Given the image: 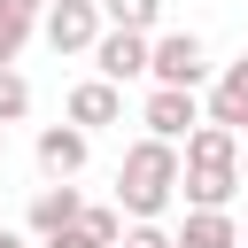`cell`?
Here are the masks:
<instances>
[{
	"mask_svg": "<svg viewBox=\"0 0 248 248\" xmlns=\"http://www.w3.org/2000/svg\"><path fill=\"white\" fill-rule=\"evenodd\" d=\"M93 70H101L108 85L147 78V39H140V31H101V39H93Z\"/></svg>",
	"mask_w": 248,
	"mask_h": 248,
	"instance_id": "6",
	"label": "cell"
},
{
	"mask_svg": "<svg viewBox=\"0 0 248 248\" xmlns=\"http://www.w3.org/2000/svg\"><path fill=\"white\" fill-rule=\"evenodd\" d=\"M101 31H108L101 23V0H54V8H39V39L54 54H93Z\"/></svg>",
	"mask_w": 248,
	"mask_h": 248,
	"instance_id": "3",
	"label": "cell"
},
{
	"mask_svg": "<svg viewBox=\"0 0 248 248\" xmlns=\"http://www.w3.org/2000/svg\"><path fill=\"white\" fill-rule=\"evenodd\" d=\"M147 78L155 85H202L209 78V46L194 39V31H163V39H147Z\"/></svg>",
	"mask_w": 248,
	"mask_h": 248,
	"instance_id": "2",
	"label": "cell"
},
{
	"mask_svg": "<svg viewBox=\"0 0 248 248\" xmlns=\"http://www.w3.org/2000/svg\"><path fill=\"white\" fill-rule=\"evenodd\" d=\"M39 248H93V240H85L78 225H62V232H54V240H39Z\"/></svg>",
	"mask_w": 248,
	"mask_h": 248,
	"instance_id": "17",
	"label": "cell"
},
{
	"mask_svg": "<svg viewBox=\"0 0 248 248\" xmlns=\"http://www.w3.org/2000/svg\"><path fill=\"white\" fill-rule=\"evenodd\" d=\"M116 248H170V232H163V225H132Z\"/></svg>",
	"mask_w": 248,
	"mask_h": 248,
	"instance_id": "16",
	"label": "cell"
},
{
	"mask_svg": "<svg viewBox=\"0 0 248 248\" xmlns=\"http://www.w3.org/2000/svg\"><path fill=\"white\" fill-rule=\"evenodd\" d=\"M170 248H240V217L232 209H186V225L170 232Z\"/></svg>",
	"mask_w": 248,
	"mask_h": 248,
	"instance_id": "11",
	"label": "cell"
},
{
	"mask_svg": "<svg viewBox=\"0 0 248 248\" xmlns=\"http://www.w3.org/2000/svg\"><path fill=\"white\" fill-rule=\"evenodd\" d=\"M78 209H85V194H78L70 178H54V186H39V194H31L23 225H31V240H54L62 225H78Z\"/></svg>",
	"mask_w": 248,
	"mask_h": 248,
	"instance_id": "5",
	"label": "cell"
},
{
	"mask_svg": "<svg viewBox=\"0 0 248 248\" xmlns=\"http://www.w3.org/2000/svg\"><path fill=\"white\" fill-rule=\"evenodd\" d=\"M16 8H31V16H39V8H54V0H16Z\"/></svg>",
	"mask_w": 248,
	"mask_h": 248,
	"instance_id": "19",
	"label": "cell"
},
{
	"mask_svg": "<svg viewBox=\"0 0 248 248\" xmlns=\"http://www.w3.org/2000/svg\"><path fill=\"white\" fill-rule=\"evenodd\" d=\"M31 8H16V0H0V70H16V54L31 46Z\"/></svg>",
	"mask_w": 248,
	"mask_h": 248,
	"instance_id": "14",
	"label": "cell"
},
{
	"mask_svg": "<svg viewBox=\"0 0 248 248\" xmlns=\"http://www.w3.org/2000/svg\"><path fill=\"white\" fill-rule=\"evenodd\" d=\"M186 170H240V132H225V124H194L186 132V155H178Z\"/></svg>",
	"mask_w": 248,
	"mask_h": 248,
	"instance_id": "8",
	"label": "cell"
},
{
	"mask_svg": "<svg viewBox=\"0 0 248 248\" xmlns=\"http://www.w3.org/2000/svg\"><path fill=\"white\" fill-rule=\"evenodd\" d=\"M209 124H225V132L248 140V54L217 70V85H209Z\"/></svg>",
	"mask_w": 248,
	"mask_h": 248,
	"instance_id": "9",
	"label": "cell"
},
{
	"mask_svg": "<svg viewBox=\"0 0 248 248\" xmlns=\"http://www.w3.org/2000/svg\"><path fill=\"white\" fill-rule=\"evenodd\" d=\"M0 248H31V240H23V232H8V225H0Z\"/></svg>",
	"mask_w": 248,
	"mask_h": 248,
	"instance_id": "18",
	"label": "cell"
},
{
	"mask_svg": "<svg viewBox=\"0 0 248 248\" xmlns=\"http://www.w3.org/2000/svg\"><path fill=\"white\" fill-rule=\"evenodd\" d=\"M240 248H248V217H240Z\"/></svg>",
	"mask_w": 248,
	"mask_h": 248,
	"instance_id": "22",
	"label": "cell"
},
{
	"mask_svg": "<svg viewBox=\"0 0 248 248\" xmlns=\"http://www.w3.org/2000/svg\"><path fill=\"white\" fill-rule=\"evenodd\" d=\"M85 155H93V132H78V124H46L39 132V170L46 178H78Z\"/></svg>",
	"mask_w": 248,
	"mask_h": 248,
	"instance_id": "7",
	"label": "cell"
},
{
	"mask_svg": "<svg viewBox=\"0 0 248 248\" xmlns=\"http://www.w3.org/2000/svg\"><path fill=\"white\" fill-rule=\"evenodd\" d=\"M101 23H108V31H140V39H155L163 0H101Z\"/></svg>",
	"mask_w": 248,
	"mask_h": 248,
	"instance_id": "13",
	"label": "cell"
},
{
	"mask_svg": "<svg viewBox=\"0 0 248 248\" xmlns=\"http://www.w3.org/2000/svg\"><path fill=\"white\" fill-rule=\"evenodd\" d=\"M116 116H124V93H116L108 78L70 85V124H78V132H101V124H116Z\"/></svg>",
	"mask_w": 248,
	"mask_h": 248,
	"instance_id": "10",
	"label": "cell"
},
{
	"mask_svg": "<svg viewBox=\"0 0 248 248\" xmlns=\"http://www.w3.org/2000/svg\"><path fill=\"white\" fill-rule=\"evenodd\" d=\"M240 186H248V147H240Z\"/></svg>",
	"mask_w": 248,
	"mask_h": 248,
	"instance_id": "20",
	"label": "cell"
},
{
	"mask_svg": "<svg viewBox=\"0 0 248 248\" xmlns=\"http://www.w3.org/2000/svg\"><path fill=\"white\" fill-rule=\"evenodd\" d=\"M178 147L170 140H132L124 147V170H116V209L132 217V225H155L163 209H170V194H178Z\"/></svg>",
	"mask_w": 248,
	"mask_h": 248,
	"instance_id": "1",
	"label": "cell"
},
{
	"mask_svg": "<svg viewBox=\"0 0 248 248\" xmlns=\"http://www.w3.org/2000/svg\"><path fill=\"white\" fill-rule=\"evenodd\" d=\"M140 124H147V140H170V147H178V140L202 124V101H194L186 85H155L147 108H140Z\"/></svg>",
	"mask_w": 248,
	"mask_h": 248,
	"instance_id": "4",
	"label": "cell"
},
{
	"mask_svg": "<svg viewBox=\"0 0 248 248\" xmlns=\"http://www.w3.org/2000/svg\"><path fill=\"white\" fill-rule=\"evenodd\" d=\"M0 155H8V124H0Z\"/></svg>",
	"mask_w": 248,
	"mask_h": 248,
	"instance_id": "21",
	"label": "cell"
},
{
	"mask_svg": "<svg viewBox=\"0 0 248 248\" xmlns=\"http://www.w3.org/2000/svg\"><path fill=\"white\" fill-rule=\"evenodd\" d=\"M178 194H186V209H232L240 170H178Z\"/></svg>",
	"mask_w": 248,
	"mask_h": 248,
	"instance_id": "12",
	"label": "cell"
},
{
	"mask_svg": "<svg viewBox=\"0 0 248 248\" xmlns=\"http://www.w3.org/2000/svg\"><path fill=\"white\" fill-rule=\"evenodd\" d=\"M16 116H31V85H23V70H0V124H16Z\"/></svg>",
	"mask_w": 248,
	"mask_h": 248,
	"instance_id": "15",
	"label": "cell"
}]
</instances>
